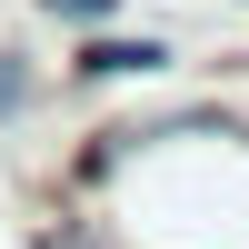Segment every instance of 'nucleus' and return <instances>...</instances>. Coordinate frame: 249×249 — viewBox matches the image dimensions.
<instances>
[{
    "label": "nucleus",
    "mask_w": 249,
    "mask_h": 249,
    "mask_svg": "<svg viewBox=\"0 0 249 249\" xmlns=\"http://www.w3.org/2000/svg\"><path fill=\"white\" fill-rule=\"evenodd\" d=\"M160 60H170L160 40H90L80 70H90V80H120V70H160Z\"/></svg>",
    "instance_id": "f257e3e1"
},
{
    "label": "nucleus",
    "mask_w": 249,
    "mask_h": 249,
    "mask_svg": "<svg viewBox=\"0 0 249 249\" xmlns=\"http://www.w3.org/2000/svg\"><path fill=\"white\" fill-rule=\"evenodd\" d=\"M20 100H30V70H20V60H10V50H0V120H10V110H20Z\"/></svg>",
    "instance_id": "f03ea898"
},
{
    "label": "nucleus",
    "mask_w": 249,
    "mask_h": 249,
    "mask_svg": "<svg viewBox=\"0 0 249 249\" xmlns=\"http://www.w3.org/2000/svg\"><path fill=\"white\" fill-rule=\"evenodd\" d=\"M40 10H60V20H110V0H40Z\"/></svg>",
    "instance_id": "7ed1b4c3"
},
{
    "label": "nucleus",
    "mask_w": 249,
    "mask_h": 249,
    "mask_svg": "<svg viewBox=\"0 0 249 249\" xmlns=\"http://www.w3.org/2000/svg\"><path fill=\"white\" fill-rule=\"evenodd\" d=\"M40 249H100V239H80V230H50V239H40Z\"/></svg>",
    "instance_id": "20e7f679"
}]
</instances>
